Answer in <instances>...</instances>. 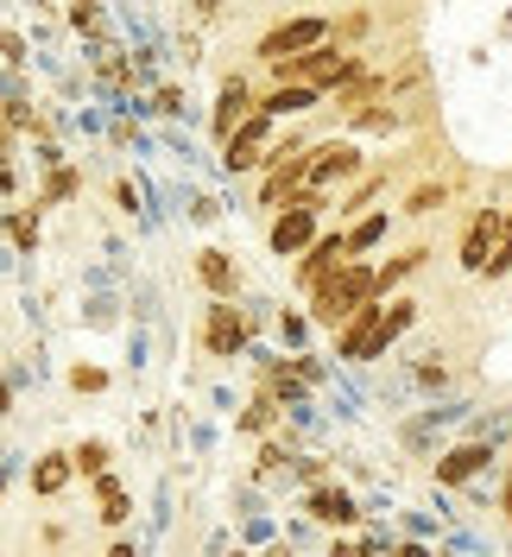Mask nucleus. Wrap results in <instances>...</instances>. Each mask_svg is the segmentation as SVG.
I'll list each match as a JSON object with an SVG mask.
<instances>
[{"mask_svg": "<svg viewBox=\"0 0 512 557\" xmlns=\"http://www.w3.org/2000/svg\"><path fill=\"white\" fill-rule=\"evenodd\" d=\"M374 298H379V267H367V260H348L341 273H329L316 292H310V323L341 330L348 317L361 311V305H374Z\"/></svg>", "mask_w": 512, "mask_h": 557, "instance_id": "1", "label": "nucleus"}, {"mask_svg": "<svg viewBox=\"0 0 512 557\" xmlns=\"http://www.w3.org/2000/svg\"><path fill=\"white\" fill-rule=\"evenodd\" d=\"M329 38H336V20H323V13H298V20H278V26H266V33H260V45H253V58H260V64L304 58V51H316V45H329Z\"/></svg>", "mask_w": 512, "mask_h": 557, "instance_id": "2", "label": "nucleus"}, {"mask_svg": "<svg viewBox=\"0 0 512 557\" xmlns=\"http://www.w3.org/2000/svg\"><path fill=\"white\" fill-rule=\"evenodd\" d=\"M273 127H278L273 114L253 108L235 134L222 139V165H228V172H266V165H273Z\"/></svg>", "mask_w": 512, "mask_h": 557, "instance_id": "3", "label": "nucleus"}, {"mask_svg": "<svg viewBox=\"0 0 512 557\" xmlns=\"http://www.w3.org/2000/svg\"><path fill=\"white\" fill-rule=\"evenodd\" d=\"M386 348H392V330H386V305H379V298L374 305H361V311L336 330V355L341 361H379Z\"/></svg>", "mask_w": 512, "mask_h": 557, "instance_id": "4", "label": "nucleus"}, {"mask_svg": "<svg viewBox=\"0 0 512 557\" xmlns=\"http://www.w3.org/2000/svg\"><path fill=\"white\" fill-rule=\"evenodd\" d=\"M500 242H507V209L487 203L475 222H469V235H462V253H455V260H462V273H487V260L500 253Z\"/></svg>", "mask_w": 512, "mask_h": 557, "instance_id": "5", "label": "nucleus"}, {"mask_svg": "<svg viewBox=\"0 0 512 557\" xmlns=\"http://www.w3.org/2000/svg\"><path fill=\"white\" fill-rule=\"evenodd\" d=\"M316 215H323V209L285 203L273 215V235H266V247H273L278 260H285V253H310V242H316Z\"/></svg>", "mask_w": 512, "mask_h": 557, "instance_id": "6", "label": "nucleus"}, {"mask_svg": "<svg viewBox=\"0 0 512 557\" xmlns=\"http://www.w3.org/2000/svg\"><path fill=\"white\" fill-rule=\"evenodd\" d=\"M361 165H367V159H361V146H354V139H323V146H316V159H310V184H316V190L348 184V177H361Z\"/></svg>", "mask_w": 512, "mask_h": 557, "instance_id": "7", "label": "nucleus"}, {"mask_svg": "<svg viewBox=\"0 0 512 557\" xmlns=\"http://www.w3.org/2000/svg\"><path fill=\"white\" fill-rule=\"evenodd\" d=\"M341 267H348V228H329V235H316L310 253L298 260V285L316 292V285H323L329 273H341Z\"/></svg>", "mask_w": 512, "mask_h": 557, "instance_id": "8", "label": "nucleus"}, {"mask_svg": "<svg viewBox=\"0 0 512 557\" xmlns=\"http://www.w3.org/2000/svg\"><path fill=\"white\" fill-rule=\"evenodd\" d=\"M253 89H247V76H228V83H222V96H215V114H209V127H215V139H228L240 127V121H247V114H253Z\"/></svg>", "mask_w": 512, "mask_h": 557, "instance_id": "9", "label": "nucleus"}, {"mask_svg": "<svg viewBox=\"0 0 512 557\" xmlns=\"http://www.w3.org/2000/svg\"><path fill=\"white\" fill-rule=\"evenodd\" d=\"M203 343H209V355H240V348H247V323L235 317V305H228V298H215V305H209Z\"/></svg>", "mask_w": 512, "mask_h": 557, "instance_id": "10", "label": "nucleus"}, {"mask_svg": "<svg viewBox=\"0 0 512 557\" xmlns=\"http://www.w3.org/2000/svg\"><path fill=\"white\" fill-rule=\"evenodd\" d=\"M329 102V89H316V83H273L266 96H260V108L273 114V121H285V114H310V108Z\"/></svg>", "mask_w": 512, "mask_h": 557, "instance_id": "11", "label": "nucleus"}, {"mask_svg": "<svg viewBox=\"0 0 512 557\" xmlns=\"http://www.w3.org/2000/svg\"><path fill=\"white\" fill-rule=\"evenodd\" d=\"M487 444H455L449 456H437V482L444 487H462V482H475L480 469H487Z\"/></svg>", "mask_w": 512, "mask_h": 557, "instance_id": "12", "label": "nucleus"}, {"mask_svg": "<svg viewBox=\"0 0 512 557\" xmlns=\"http://www.w3.org/2000/svg\"><path fill=\"white\" fill-rule=\"evenodd\" d=\"M197 278H203L209 298H235L240 292V273H235V260H228L222 247H203V253H197Z\"/></svg>", "mask_w": 512, "mask_h": 557, "instance_id": "13", "label": "nucleus"}, {"mask_svg": "<svg viewBox=\"0 0 512 557\" xmlns=\"http://www.w3.org/2000/svg\"><path fill=\"white\" fill-rule=\"evenodd\" d=\"M304 513H310L316 525H354V520H361V507H354V500H348L341 487H310Z\"/></svg>", "mask_w": 512, "mask_h": 557, "instance_id": "14", "label": "nucleus"}, {"mask_svg": "<svg viewBox=\"0 0 512 557\" xmlns=\"http://www.w3.org/2000/svg\"><path fill=\"white\" fill-rule=\"evenodd\" d=\"M392 235V215L386 209H367L361 222H348V260H361V253H374L379 242Z\"/></svg>", "mask_w": 512, "mask_h": 557, "instance_id": "15", "label": "nucleus"}, {"mask_svg": "<svg viewBox=\"0 0 512 557\" xmlns=\"http://www.w3.org/2000/svg\"><path fill=\"white\" fill-rule=\"evenodd\" d=\"M374 96H386V76H374V70H361L354 83H341V89L329 96V102H336V114H361V108L374 102Z\"/></svg>", "mask_w": 512, "mask_h": 557, "instance_id": "16", "label": "nucleus"}, {"mask_svg": "<svg viewBox=\"0 0 512 557\" xmlns=\"http://www.w3.org/2000/svg\"><path fill=\"white\" fill-rule=\"evenodd\" d=\"M424 260H430V247H424V242H411L405 253H392V260L379 267V298H386V292H399V285H405V278L417 273Z\"/></svg>", "mask_w": 512, "mask_h": 557, "instance_id": "17", "label": "nucleus"}, {"mask_svg": "<svg viewBox=\"0 0 512 557\" xmlns=\"http://www.w3.org/2000/svg\"><path fill=\"white\" fill-rule=\"evenodd\" d=\"M70 475H76V456H70V450L64 456H38V462H33V494H45V500H51Z\"/></svg>", "mask_w": 512, "mask_h": 557, "instance_id": "18", "label": "nucleus"}, {"mask_svg": "<svg viewBox=\"0 0 512 557\" xmlns=\"http://www.w3.org/2000/svg\"><path fill=\"white\" fill-rule=\"evenodd\" d=\"M444 203H449V184H444V177H424V184H417L399 209H405V215H437Z\"/></svg>", "mask_w": 512, "mask_h": 557, "instance_id": "19", "label": "nucleus"}, {"mask_svg": "<svg viewBox=\"0 0 512 557\" xmlns=\"http://www.w3.org/2000/svg\"><path fill=\"white\" fill-rule=\"evenodd\" d=\"M96 494H102V520L108 525H127V487H121V475H96Z\"/></svg>", "mask_w": 512, "mask_h": 557, "instance_id": "20", "label": "nucleus"}, {"mask_svg": "<svg viewBox=\"0 0 512 557\" xmlns=\"http://www.w3.org/2000/svg\"><path fill=\"white\" fill-rule=\"evenodd\" d=\"M70 456H76V475H89V482H96V475H108V444H102V437H83Z\"/></svg>", "mask_w": 512, "mask_h": 557, "instance_id": "21", "label": "nucleus"}, {"mask_svg": "<svg viewBox=\"0 0 512 557\" xmlns=\"http://www.w3.org/2000/svg\"><path fill=\"white\" fill-rule=\"evenodd\" d=\"M7 235H13V247H20V253H33V247H38V215L13 209V215H7Z\"/></svg>", "mask_w": 512, "mask_h": 557, "instance_id": "22", "label": "nucleus"}, {"mask_svg": "<svg viewBox=\"0 0 512 557\" xmlns=\"http://www.w3.org/2000/svg\"><path fill=\"white\" fill-rule=\"evenodd\" d=\"M64 197H76V172L51 165V177H45V203H64Z\"/></svg>", "mask_w": 512, "mask_h": 557, "instance_id": "23", "label": "nucleus"}, {"mask_svg": "<svg viewBox=\"0 0 512 557\" xmlns=\"http://www.w3.org/2000/svg\"><path fill=\"white\" fill-rule=\"evenodd\" d=\"M411 323H417V305H411V298H392V311H386V330H392V343L405 336Z\"/></svg>", "mask_w": 512, "mask_h": 557, "instance_id": "24", "label": "nucleus"}, {"mask_svg": "<svg viewBox=\"0 0 512 557\" xmlns=\"http://www.w3.org/2000/svg\"><path fill=\"white\" fill-rule=\"evenodd\" d=\"M507 273H512V215H507V242H500V253L487 260V273L480 278H507Z\"/></svg>", "mask_w": 512, "mask_h": 557, "instance_id": "25", "label": "nucleus"}, {"mask_svg": "<svg viewBox=\"0 0 512 557\" xmlns=\"http://www.w3.org/2000/svg\"><path fill=\"white\" fill-rule=\"evenodd\" d=\"M367 26H374L367 13H348V20L336 26V38H341V45H354V38H367Z\"/></svg>", "mask_w": 512, "mask_h": 557, "instance_id": "26", "label": "nucleus"}, {"mask_svg": "<svg viewBox=\"0 0 512 557\" xmlns=\"http://www.w3.org/2000/svg\"><path fill=\"white\" fill-rule=\"evenodd\" d=\"M70 386H89V393H96V386H102V368H76V374H70Z\"/></svg>", "mask_w": 512, "mask_h": 557, "instance_id": "27", "label": "nucleus"}, {"mask_svg": "<svg viewBox=\"0 0 512 557\" xmlns=\"http://www.w3.org/2000/svg\"><path fill=\"white\" fill-rule=\"evenodd\" d=\"M500 513L512 520V469H507V487H500Z\"/></svg>", "mask_w": 512, "mask_h": 557, "instance_id": "28", "label": "nucleus"}, {"mask_svg": "<svg viewBox=\"0 0 512 557\" xmlns=\"http://www.w3.org/2000/svg\"><path fill=\"white\" fill-rule=\"evenodd\" d=\"M108 557H134V545H127V539H121V545H108Z\"/></svg>", "mask_w": 512, "mask_h": 557, "instance_id": "29", "label": "nucleus"}, {"mask_svg": "<svg viewBox=\"0 0 512 557\" xmlns=\"http://www.w3.org/2000/svg\"><path fill=\"white\" fill-rule=\"evenodd\" d=\"M197 7H203V13H215V7H222V0H197Z\"/></svg>", "mask_w": 512, "mask_h": 557, "instance_id": "30", "label": "nucleus"}]
</instances>
